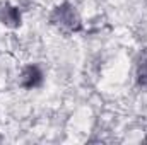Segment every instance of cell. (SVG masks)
<instances>
[{"label": "cell", "mask_w": 147, "mask_h": 145, "mask_svg": "<svg viewBox=\"0 0 147 145\" xmlns=\"http://www.w3.org/2000/svg\"><path fill=\"white\" fill-rule=\"evenodd\" d=\"M43 80V73L39 72L38 67H28L24 72H22V77H21V85L26 87V89H33V87H38Z\"/></svg>", "instance_id": "obj_2"}, {"label": "cell", "mask_w": 147, "mask_h": 145, "mask_svg": "<svg viewBox=\"0 0 147 145\" xmlns=\"http://www.w3.org/2000/svg\"><path fill=\"white\" fill-rule=\"evenodd\" d=\"M137 82L140 87L147 89V53H144L137 65Z\"/></svg>", "instance_id": "obj_4"}, {"label": "cell", "mask_w": 147, "mask_h": 145, "mask_svg": "<svg viewBox=\"0 0 147 145\" xmlns=\"http://www.w3.org/2000/svg\"><path fill=\"white\" fill-rule=\"evenodd\" d=\"M51 22L65 31H77L80 29V21H79V15L77 12L74 10L72 5L69 3H63L60 7H57L51 14Z\"/></svg>", "instance_id": "obj_1"}, {"label": "cell", "mask_w": 147, "mask_h": 145, "mask_svg": "<svg viewBox=\"0 0 147 145\" xmlns=\"http://www.w3.org/2000/svg\"><path fill=\"white\" fill-rule=\"evenodd\" d=\"M0 21H2L5 26L16 28V26H19V22H21V15H19L17 9H14V7H10V5H2V7H0Z\"/></svg>", "instance_id": "obj_3"}]
</instances>
